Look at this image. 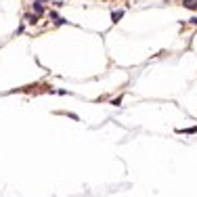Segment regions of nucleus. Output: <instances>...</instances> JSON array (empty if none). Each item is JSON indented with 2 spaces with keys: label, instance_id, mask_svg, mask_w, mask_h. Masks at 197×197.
<instances>
[{
  "label": "nucleus",
  "instance_id": "obj_1",
  "mask_svg": "<svg viewBox=\"0 0 197 197\" xmlns=\"http://www.w3.org/2000/svg\"><path fill=\"white\" fill-rule=\"evenodd\" d=\"M176 132H178V134H195L197 132V126H193V128H178Z\"/></svg>",
  "mask_w": 197,
  "mask_h": 197
},
{
  "label": "nucleus",
  "instance_id": "obj_2",
  "mask_svg": "<svg viewBox=\"0 0 197 197\" xmlns=\"http://www.w3.org/2000/svg\"><path fill=\"white\" fill-rule=\"evenodd\" d=\"M122 17H124V11H113V13H111V21H113V23H118Z\"/></svg>",
  "mask_w": 197,
  "mask_h": 197
},
{
  "label": "nucleus",
  "instance_id": "obj_3",
  "mask_svg": "<svg viewBox=\"0 0 197 197\" xmlns=\"http://www.w3.org/2000/svg\"><path fill=\"white\" fill-rule=\"evenodd\" d=\"M184 8H191V11H195L197 8V0H183Z\"/></svg>",
  "mask_w": 197,
  "mask_h": 197
},
{
  "label": "nucleus",
  "instance_id": "obj_4",
  "mask_svg": "<svg viewBox=\"0 0 197 197\" xmlns=\"http://www.w3.org/2000/svg\"><path fill=\"white\" fill-rule=\"evenodd\" d=\"M34 11H36V15H38V17L44 13V8H42V4H40V2H34Z\"/></svg>",
  "mask_w": 197,
  "mask_h": 197
},
{
  "label": "nucleus",
  "instance_id": "obj_5",
  "mask_svg": "<svg viewBox=\"0 0 197 197\" xmlns=\"http://www.w3.org/2000/svg\"><path fill=\"white\" fill-rule=\"evenodd\" d=\"M28 21L29 23H36V21H38V15H28Z\"/></svg>",
  "mask_w": 197,
  "mask_h": 197
},
{
  "label": "nucleus",
  "instance_id": "obj_6",
  "mask_svg": "<svg viewBox=\"0 0 197 197\" xmlns=\"http://www.w3.org/2000/svg\"><path fill=\"white\" fill-rule=\"evenodd\" d=\"M120 103H122V97H118V98H113V101H111V105H115V107L120 105Z\"/></svg>",
  "mask_w": 197,
  "mask_h": 197
},
{
  "label": "nucleus",
  "instance_id": "obj_7",
  "mask_svg": "<svg viewBox=\"0 0 197 197\" xmlns=\"http://www.w3.org/2000/svg\"><path fill=\"white\" fill-rule=\"evenodd\" d=\"M191 21H193V23H195V25H197V17H193V19H191Z\"/></svg>",
  "mask_w": 197,
  "mask_h": 197
}]
</instances>
